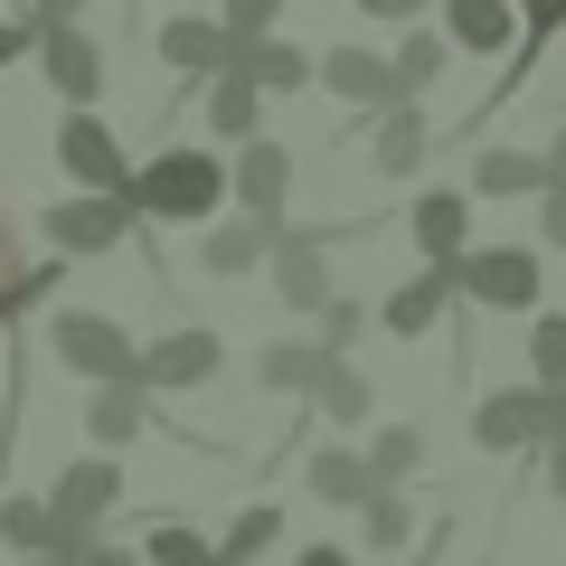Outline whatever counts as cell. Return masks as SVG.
Wrapping results in <instances>:
<instances>
[{
    "mask_svg": "<svg viewBox=\"0 0 566 566\" xmlns=\"http://www.w3.org/2000/svg\"><path fill=\"white\" fill-rule=\"evenodd\" d=\"M48 349H57V368H76L95 387H133V359H142V340L123 322H104V312H57L48 322Z\"/></svg>",
    "mask_w": 566,
    "mask_h": 566,
    "instance_id": "7a4b0ae2",
    "label": "cell"
},
{
    "mask_svg": "<svg viewBox=\"0 0 566 566\" xmlns=\"http://www.w3.org/2000/svg\"><path fill=\"white\" fill-rule=\"evenodd\" d=\"M29 566H48V557H29Z\"/></svg>",
    "mask_w": 566,
    "mask_h": 566,
    "instance_id": "f6af8a7d",
    "label": "cell"
},
{
    "mask_svg": "<svg viewBox=\"0 0 566 566\" xmlns=\"http://www.w3.org/2000/svg\"><path fill=\"white\" fill-rule=\"evenodd\" d=\"M528 387H547V397L566 387V322H557V312L528 331Z\"/></svg>",
    "mask_w": 566,
    "mask_h": 566,
    "instance_id": "f1b7e54d",
    "label": "cell"
},
{
    "mask_svg": "<svg viewBox=\"0 0 566 566\" xmlns=\"http://www.w3.org/2000/svg\"><path fill=\"white\" fill-rule=\"evenodd\" d=\"M359 520H368V547H406V528H416L397 491H368V501H359Z\"/></svg>",
    "mask_w": 566,
    "mask_h": 566,
    "instance_id": "4dcf8cb0",
    "label": "cell"
},
{
    "mask_svg": "<svg viewBox=\"0 0 566 566\" xmlns=\"http://www.w3.org/2000/svg\"><path fill=\"white\" fill-rule=\"evenodd\" d=\"M463 237H472L463 189H424V199H416V245H424V264H463Z\"/></svg>",
    "mask_w": 566,
    "mask_h": 566,
    "instance_id": "30bf717a",
    "label": "cell"
},
{
    "mask_svg": "<svg viewBox=\"0 0 566 566\" xmlns=\"http://www.w3.org/2000/svg\"><path fill=\"white\" fill-rule=\"evenodd\" d=\"M538 453H547V501H566V434H547Z\"/></svg>",
    "mask_w": 566,
    "mask_h": 566,
    "instance_id": "8d00e7d4",
    "label": "cell"
},
{
    "mask_svg": "<svg viewBox=\"0 0 566 566\" xmlns=\"http://www.w3.org/2000/svg\"><path fill=\"white\" fill-rule=\"evenodd\" d=\"M218 199H227V170L208 151H151V170L123 180V208H142V218H208Z\"/></svg>",
    "mask_w": 566,
    "mask_h": 566,
    "instance_id": "6da1fadb",
    "label": "cell"
},
{
    "mask_svg": "<svg viewBox=\"0 0 566 566\" xmlns=\"http://www.w3.org/2000/svg\"><path fill=\"white\" fill-rule=\"evenodd\" d=\"M264 245H274V227H264V218H227V227H208V237H199V264L227 283V274H245Z\"/></svg>",
    "mask_w": 566,
    "mask_h": 566,
    "instance_id": "e0dca14e",
    "label": "cell"
},
{
    "mask_svg": "<svg viewBox=\"0 0 566 566\" xmlns=\"http://www.w3.org/2000/svg\"><path fill=\"white\" fill-rule=\"evenodd\" d=\"M557 434V406H547V387H501V397H482V416H472V444L491 453H528Z\"/></svg>",
    "mask_w": 566,
    "mask_h": 566,
    "instance_id": "8992f818",
    "label": "cell"
},
{
    "mask_svg": "<svg viewBox=\"0 0 566 566\" xmlns=\"http://www.w3.org/2000/svg\"><path fill=\"white\" fill-rule=\"evenodd\" d=\"M303 566H349V557H340V547H303Z\"/></svg>",
    "mask_w": 566,
    "mask_h": 566,
    "instance_id": "7bdbcfd3",
    "label": "cell"
},
{
    "mask_svg": "<svg viewBox=\"0 0 566 566\" xmlns=\"http://www.w3.org/2000/svg\"><path fill=\"white\" fill-rule=\"evenodd\" d=\"M416 463H424V434H416V424H387L378 444L359 453V472H368V491H397V482H406V472H416Z\"/></svg>",
    "mask_w": 566,
    "mask_h": 566,
    "instance_id": "ffe728a7",
    "label": "cell"
},
{
    "mask_svg": "<svg viewBox=\"0 0 566 566\" xmlns=\"http://www.w3.org/2000/svg\"><path fill=\"white\" fill-rule=\"evenodd\" d=\"M274 538H283V520H274V510H245V520L227 528V547H208V566H245V557H264Z\"/></svg>",
    "mask_w": 566,
    "mask_h": 566,
    "instance_id": "83f0119b",
    "label": "cell"
},
{
    "mask_svg": "<svg viewBox=\"0 0 566 566\" xmlns=\"http://www.w3.org/2000/svg\"><path fill=\"white\" fill-rule=\"evenodd\" d=\"M312 501H368L359 453H312Z\"/></svg>",
    "mask_w": 566,
    "mask_h": 566,
    "instance_id": "f546056e",
    "label": "cell"
},
{
    "mask_svg": "<svg viewBox=\"0 0 566 566\" xmlns=\"http://www.w3.org/2000/svg\"><path fill=\"white\" fill-rule=\"evenodd\" d=\"M0 538L57 566V528H48V510H39V501H0Z\"/></svg>",
    "mask_w": 566,
    "mask_h": 566,
    "instance_id": "4316f807",
    "label": "cell"
},
{
    "mask_svg": "<svg viewBox=\"0 0 566 566\" xmlns=\"http://www.w3.org/2000/svg\"><path fill=\"white\" fill-rule=\"evenodd\" d=\"M538 170H547V180H566V133L547 142V161H538Z\"/></svg>",
    "mask_w": 566,
    "mask_h": 566,
    "instance_id": "b9f144b4",
    "label": "cell"
},
{
    "mask_svg": "<svg viewBox=\"0 0 566 566\" xmlns=\"http://www.w3.org/2000/svg\"><path fill=\"white\" fill-rule=\"evenodd\" d=\"M453 48H501L510 39V0H444Z\"/></svg>",
    "mask_w": 566,
    "mask_h": 566,
    "instance_id": "603a6c76",
    "label": "cell"
},
{
    "mask_svg": "<svg viewBox=\"0 0 566 566\" xmlns=\"http://www.w3.org/2000/svg\"><path fill=\"white\" fill-rule=\"evenodd\" d=\"M444 303H453V264H424L397 303H387V331H397V340H416V331H434V312H444Z\"/></svg>",
    "mask_w": 566,
    "mask_h": 566,
    "instance_id": "ac0fdd59",
    "label": "cell"
},
{
    "mask_svg": "<svg viewBox=\"0 0 566 566\" xmlns=\"http://www.w3.org/2000/svg\"><path fill=\"white\" fill-rule=\"evenodd\" d=\"M218 368H227V340H218V331H170V340H151V349L133 359V387H142V397H161V387H208Z\"/></svg>",
    "mask_w": 566,
    "mask_h": 566,
    "instance_id": "5b68a950",
    "label": "cell"
},
{
    "mask_svg": "<svg viewBox=\"0 0 566 566\" xmlns=\"http://www.w3.org/2000/svg\"><path fill=\"white\" fill-rule=\"evenodd\" d=\"M312 406H322L331 424H359V416H368L378 397H368V378H359L349 359H322V378H312Z\"/></svg>",
    "mask_w": 566,
    "mask_h": 566,
    "instance_id": "44dd1931",
    "label": "cell"
},
{
    "mask_svg": "<svg viewBox=\"0 0 566 566\" xmlns=\"http://www.w3.org/2000/svg\"><path fill=\"white\" fill-rule=\"evenodd\" d=\"M57 170L85 189V199H123V180H133V170H123V142L104 133L95 114H66L57 123Z\"/></svg>",
    "mask_w": 566,
    "mask_h": 566,
    "instance_id": "277c9868",
    "label": "cell"
},
{
    "mask_svg": "<svg viewBox=\"0 0 566 566\" xmlns=\"http://www.w3.org/2000/svg\"><path fill=\"white\" fill-rule=\"evenodd\" d=\"M274 293L293 312H322L331 303V274H322V245H312V237H283L274 245Z\"/></svg>",
    "mask_w": 566,
    "mask_h": 566,
    "instance_id": "7c38bea8",
    "label": "cell"
},
{
    "mask_svg": "<svg viewBox=\"0 0 566 566\" xmlns=\"http://www.w3.org/2000/svg\"><path fill=\"white\" fill-rule=\"evenodd\" d=\"M520 10H528V57H538V39L566 20V0H520Z\"/></svg>",
    "mask_w": 566,
    "mask_h": 566,
    "instance_id": "d590c367",
    "label": "cell"
},
{
    "mask_svg": "<svg viewBox=\"0 0 566 566\" xmlns=\"http://www.w3.org/2000/svg\"><path fill=\"white\" fill-rule=\"evenodd\" d=\"M123 227H133V208H123V199H57V208H48V237H57L66 255H104Z\"/></svg>",
    "mask_w": 566,
    "mask_h": 566,
    "instance_id": "ba28073f",
    "label": "cell"
},
{
    "mask_svg": "<svg viewBox=\"0 0 566 566\" xmlns=\"http://www.w3.org/2000/svg\"><path fill=\"white\" fill-rule=\"evenodd\" d=\"M20 48H39V29H20V20H0V66L20 57Z\"/></svg>",
    "mask_w": 566,
    "mask_h": 566,
    "instance_id": "ab89813d",
    "label": "cell"
},
{
    "mask_svg": "<svg viewBox=\"0 0 566 566\" xmlns=\"http://www.w3.org/2000/svg\"><path fill=\"white\" fill-rule=\"evenodd\" d=\"M255 114H264V95L227 66V76H208V95H199V123L208 133H227V142H255Z\"/></svg>",
    "mask_w": 566,
    "mask_h": 566,
    "instance_id": "5bb4252c",
    "label": "cell"
},
{
    "mask_svg": "<svg viewBox=\"0 0 566 566\" xmlns=\"http://www.w3.org/2000/svg\"><path fill=\"white\" fill-rule=\"evenodd\" d=\"M359 10H368V20H416L424 0H359Z\"/></svg>",
    "mask_w": 566,
    "mask_h": 566,
    "instance_id": "60d3db41",
    "label": "cell"
},
{
    "mask_svg": "<svg viewBox=\"0 0 566 566\" xmlns=\"http://www.w3.org/2000/svg\"><path fill=\"white\" fill-rule=\"evenodd\" d=\"M538 274L547 264L528 255V245H463V264H453V283H463L472 303H491V312H528L538 303Z\"/></svg>",
    "mask_w": 566,
    "mask_h": 566,
    "instance_id": "3957f363",
    "label": "cell"
},
{
    "mask_svg": "<svg viewBox=\"0 0 566 566\" xmlns=\"http://www.w3.org/2000/svg\"><path fill=\"white\" fill-rule=\"evenodd\" d=\"M547 406H557V434H566V387H557V397H547Z\"/></svg>",
    "mask_w": 566,
    "mask_h": 566,
    "instance_id": "ee69618b",
    "label": "cell"
},
{
    "mask_svg": "<svg viewBox=\"0 0 566 566\" xmlns=\"http://www.w3.org/2000/svg\"><path fill=\"white\" fill-rule=\"evenodd\" d=\"M538 227H547V245H566V180L538 189Z\"/></svg>",
    "mask_w": 566,
    "mask_h": 566,
    "instance_id": "e575fe53",
    "label": "cell"
},
{
    "mask_svg": "<svg viewBox=\"0 0 566 566\" xmlns=\"http://www.w3.org/2000/svg\"><path fill=\"white\" fill-rule=\"evenodd\" d=\"M142 566H208V538L199 528H151V557Z\"/></svg>",
    "mask_w": 566,
    "mask_h": 566,
    "instance_id": "1f68e13d",
    "label": "cell"
},
{
    "mask_svg": "<svg viewBox=\"0 0 566 566\" xmlns=\"http://www.w3.org/2000/svg\"><path fill=\"white\" fill-rule=\"evenodd\" d=\"M322 85H331V95H349V104H397V95H387V57H378V48H331Z\"/></svg>",
    "mask_w": 566,
    "mask_h": 566,
    "instance_id": "2e32d148",
    "label": "cell"
},
{
    "mask_svg": "<svg viewBox=\"0 0 566 566\" xmlns=\"http://www.w3.org/2000/svg\"><path fill=\"white\" fill-rule=\"evenodd\" d=\"M274 10H283V0H227V20H218V29L245 48V39H264V29H274Z\"/></svg>",
    "mask_w": 566,
    "mask_h": 566,
    "instance_id": "d6a6232c",
    "label": "cell"
},
{
    "mask_svg": "<svg viewBox=\"0 0 566 566\" xmlns=\"http://www.w3.org/2000/svg\"><path fill=\"white\" fill-rule=\"evenodd\" d=\"M48 283H57V264H29V245H20V227H10V208H0V322L20 303H39Z\"/></svg>",
    "mask_w": 566,
    "mask_h": 566,
    "instance_id": "9a60e30c",
    "label": "cell"
},
{
    "mask_svg": "<svg viewBox=\"0 0 566 566\" xmlns=\"http://www.w3.org/2000/svg\"><path fill=\"white\" fill-rule=\"evenodd\" d=\"M161 57L189 66V76H227V66H237V39H227L218 20H170L161 29Z\"/></svg>",
    "mask_w": 566,
    "mask_h": 566,
    "instance_id": "8fae6325",
    "label": "cell"
},
{
    "mask_svg": "<svg viewBox=\"0 0 566 566\" xmlns=\"http://www.w3.org/2000/svg\"><path fill=\"white\" fill-rule=\"evenodd\" d=\"M255 378H264V387H283V397H293V387L312 397V378H322V349H312V340H274V349L255 359Z\"/></svg>",
    "mask_w": 566,
    "mask_h": 566,
    "instance_id": "d4e9b609",
    "label": "cell"
},
{
    "mask_svg": "<svg viewBox=\"0 0 566 566\" xmlns=\"http://www.w3.org/2000/svg\"><path fill=\"white\" fill-rule=\"evenodd\" d=\"M85 424H95V444H133L142 424H151V397H142V387H95Z\"/></svg>",
    "mask_w": 566,
    "mask_h": 566,
    "instance_id": "d6986e66",
    "label": "cell"
},
{
    "mask_svg": "<svg viewBox=\"0 0 566 566\" xmlns=\"http://www.w3.org/2000/svg\"><path fill=\"white\" fill-rule=\"evenodd\" d=\"M39 66H48V85H57L66 104H95V85H104V57H95V39L85 29H39Z\"/></svg>",
    "mask_w": 566,
    "mask_h": 566,
    "instance_id": "52a82bcc",
    "label": "cell"
},
{
    "mask_svg": "<svg viewBox=\"0 0 566 566\" xmlns=\"http://www.w3.org/2000/svg\"><path fill=\"white\" fill-rule=\"evenodd\" d=\"M283 189H293V151H283V142H245V161H237V199H245V218L274 227Z\"/></svg>",
    "mask_w": 566,
    "mask_h": 566,
    "instance_id": "9c48e42d",
    "label": "cell"
},
{
    "mask_svg": "<svg viewBox=\"0 0 566 566\" xmlns=\"http://www.w3.org/2000/svg\"><path fill=\"white\" fill-rule=\"evenodd\" d=\"M472 189H491V199H528V189H547L538 151H482L472 161Z\"/></svg>",
    "mask_w": 566,
    "mask_h": 566,
    "instance_id": "7402d4cb",
    "label": "cell"
},
{
    "mask_svg": "<svg viewBox=\"0 0 566 566\" xmlns=\"http://www.w3.org/2000/svg\"><path fill=\"white\" fill-rule=\"evenodd\" d=\"M359 322H368L359 303H322V331H331V349H340V340H359ZM331 349H322V359H331Z\"/></svg>",
    "mask_w": 566,
    "mask_h": 566,
    "instance_id": "836d02e7",
    "label": "cell"
},
{
    "mask_svg": "<svg viewBox=\"0 0 566 566\" xmlns=\"http://www.w3.org/2000/svg\"><path fill=\"white\" fill-rule=\"evenodd\" d=\"M424 161V123H416V104H387V123H378V170H416Z\"/></svg>",
    "mask_w": 566,
    "mask_h": 566,
    "instance_id": "484cf974",
    "label": "cell"
},
{
    "mask_svg": "<svg viewBox=\"0 0 566 566\" xmlns=\"http://www.w3.org/2000/svg\"><path fill=\"white\" fill-rule=\"evenodd\" d=\"M237 76L255 85V95H293V85H312V57H303V48H283V39H245L237 48Z\"/></svg>",
    "mask_w": 566,
    "mask_h": 566,
    "instance_id": "4fadbf2b",
    "label": "cell"
},
{
    "mask_svg": "<svg viewBox=\"0 0 566 566\" xmlns=\"http://www.w3.org/2000/svg\"><path fill=\"white\" fill-rule=\"evenodd\" d=\"M434 76H444V39H424V29H416V39H406L397 48V57H387V95H416V85H434Z\"/></svg>",
    "mask_w": 566,
    "mask_h": 566,
    "instance_id": "cb8c5ba5",
    "label": "cell"
},
{
    "mask_svg": "<svg viewBox=\"0 0 566 566\" xmlns=\"http://www.w3.org/2000/svg\"><path fill=\"white\" fill-rule=\"evenodd\" d=\"M66 566H142V557H133V547H76Z\"/></svg>",
    "mask_w": 566,
    "mask_h": 566,
    "instance_id": "f35d334b",
    "label": "cell"
},
{
    "mask_svg": "<svg viewBox=\"0 0 566 566\" xmlns=\"http://www.w3.org/2000/svg\"><path fill=\"white\" fill-rule=\"evenodd\" d=\"M85 20V0H39V29H76Z\"/></svg>",
    "mask_w": 566,
    "mask_h": 566,
    "instance_id": "74e56055",
    "label": "cell"
}]
</instances>
